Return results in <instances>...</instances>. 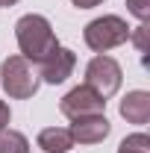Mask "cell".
<instances>
[{"instance_id": "obj_1", "label": "cell", "mask_w": 150, "mask_h": 153, "mask_svg": "<svg viewBox=\"0 0 150 153\" xmlns=\"http://www.w3.org/2000/svg\"><path fill=\"white\" fill-rule=\"evenodd\" d=\"M15 38H18L21 56L27 62H44L50 53L59 50L56 33L50 27V21L44 15H24V18L15 24Z\"/></svg>"}, {"instance_id": "obj_2", "label": "cell", "mask_w": 150, "mask_h": 153, "mask_svg": "<svg viewBox=\"0 0 150 153\" xmlns=\"http://www.w3.org/2000/svg\"><path fill=\"white\" fill-rule=\"evenodd\" d=\"M0 82H3V88H6L9 97L27 100V97H33L38 91L41 76H38V71L18 53V56L3 59V65H0Z\"/></svg>"}, {"instance_id": "obj_3", "label": "cell", "mask_w": 150, "mask_h": 153, "mask_svg": "<svg viewBox=\"0 0 150 153\" xmlns=\"http://www.w3.org/2000/svg\"><path fill=\"white\" fill-rule=\"evenodd\" d=\"M82 38H85V44L91 47L94 53H106L112 47H121L124 41H130V27L118 15H103V18L91 21L85 27Z\"/></svg>"}, {"instance_id": "obj_4", "label": "cell", "mask_w": 150, "mask_h": 153, "mask_svg": "<svg viewBox=\"0 0 150 153\" xmlns=\"http://www.w3.org/2000/svg\"><path fill=\"white\" fill-rule=\"evenodd\" d=\"M121 82H124V71H121V65H118L112 56L97 53V56L85 65V85L91 88L94 94H100L103 100H109V97L121 88Z\"/></svg>"}, {"instance_id": "obj_5", "label": "cell", "mask_w": 150, "mask_h": 153, "mask_svg": "<svg viewBox=\"0 0 150 153\" xmlns=\"http://www.w3.org/2000/svg\"><path fill=\"white\" fill-rule=\"evenodd\" d=\"M103 109H106V100L100 94H94L88 85L71 88L68 94L62 97V103H59V112L65 115V118H71V121L85 118V115H103Z\"/></svg>"}, {"instance_id": "obj_6", "label": "cell", "mask_w": 150, "mask_h": 153, "mask_svg": "<svg viewBox=\"0 0 150 153\" xmlns=\"http://www.w3.org/2000/svg\"><path fill=\"white\" fill-rule=\"evenodd\" d=\"M76 68V56L74 50H68V47H59L56 53H50V56L41 62V79L44 82H50V85H59V82H65L68 76L74 74Z\"/></svg>"}, {"instance_id": "obj_7", "label": "cell", "mask_w": 150, "mask_h": 153, "mask_svg": "<svg viewBox=\"0 0 150 153\" xmlns=\"http://www.w3.org/2000/svg\"><path fill=\"white\" fill-rule=\"evenodd\" d=\"M109 133H112V124L106 121V115L76 118L74 127H71V135H74V141H79V144H97V141H103Z\"/></svg>"}, {"instance_id": "obj_8", "label": "cell", "mask_w": 150, "mask_h": 153, "mask_svg": "<svg viewBox=\"0 0 150 153\" xmlns=\"http://www.w3.org/2000/svg\"><path fill=\"white\" fill-rule=\"evenodd\" d=\"M121 118H127V124H147L150 121V94L147 91H130L121 100Z\"/></svg>"}, {"instance_id": "obj_9", "label": "cell", "mask_w": 150, "mask_h": 153, "mask_svg": "<svg viewBox=\"0 0 150 153\" xmlns=\"http://www.w3.org/2000/svg\"><path fill=\"white\" fill-rule=\"evenodd\" d=\"M38 147L44 153H68L74 147V135L68 127H47L38 133Z\"/></svg>"}, {"instance_id": "obj_10", "label": "cell", "mask_w": 150, "mask_h": 153, "mask_svg": "<svg viewBox=\"0 0 150 153\" xmlns=\"http://www.w3.org/2000/svg\"><path fill=\"white\" fill-rule=\"evenodd\" d=\"M0 153H30V141L27 135L18 130H0Z\"/></svg>"}, {"instance_id": "obj_11", "label": "cell", "mask_w": 150, "mask_h": 153, "mask_svg": "<svg viewBox=\"0 0 150 153\" xmlns=\"http://www.w3.org/2000/svg\"><path fill=\"white\" fill-rule=\"evenodd\" d=\"M118 153H150V135H144V133L127 135L118 144Z\"/></svg>"}, {"instance_id": "obj_12", "label": "cell", "mask_w": 150, "mask_h": 153, "mask_svg": "<svg viewBox=\"0 0 150 153\" xmlns=\"http://www.w3.org/2000/svg\"><path fill=\"white\" fill-rule=\"evenodd\" d=\"M127 6H130V12L141 21V24L150 18V0H127Z\"/></svg>"}, {"instance_id": "obj_13", "label": "cell", "mask_w": 150, "mask_h": 153, "mask_svg": "<svg viewBox=\"0 0 150 153\" xmlns=\"http://www.w3.org/2000/svg\"><path fill=\"white\" fill-rule=\"evenodd\" d=\"M9 121H12V112H9V106L0 100V130H6V127H9Z\"/></svg>"}, {"instance_id": "obj_14", "label": "cell", "mask_w": 150, "mask_h": 153, "mask_svg": "<svg viewBox=\"0 0 150 153\" xmlns=\"http://www.w3.org/2000/svg\"><path fill=\"white\" fill-rule=\"evenodd\" d=\"M76 9H94V6H100L103 0H71Z\"/></svg>"}, {"instance_id": "obj_15", "label": "cell", "mask_w": 150, "mask_h": 153, "mask_svg": "<svg viewBox=\"0 0 150 153\" xmlns=\"http://www.w3.org/2000/svg\"><path fill=\"white\" fill-rule=\"evenodd\" d=\"M18 0H0V6H15Z\"/></svg>"}]
</instances>
